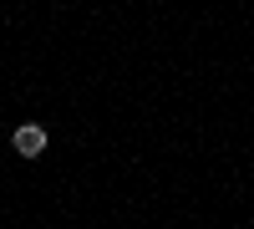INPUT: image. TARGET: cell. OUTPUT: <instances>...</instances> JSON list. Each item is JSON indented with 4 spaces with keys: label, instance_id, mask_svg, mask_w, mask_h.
<instances>
[{
    "label": "cell",
    "instance_id": "obj_1",
    "mask_svg": "<svg viewBox=\"0 0 254 229\" xmlns=\"http://www.w3.org/2000/svg\"><path fill=\"white\" fill-rule=\"evenodd\" d=\"M10 148L20 158H41L46 153V128H36V122H20V128L10 133Z\"/></svg>",
    "mask_w": 254,
    "mask_h": 229
}]
</instances>
